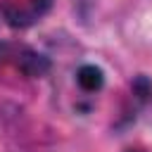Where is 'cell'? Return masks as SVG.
<instances>
[{
  "label": "cell",
  "mask_w": 152,
  "mask_h": 152,
  "mask_svg": "<svg viewBox=\"0 0 152 152\" xmlns=\"http://www.w3.org/2000/svg\"><path fill=\"white\" fill-rule=\"evenodd\" d=\"M0 64H10L24 76H45L50 69V62L21 43H0Z\"/></svg>",
  "instance_id": "cell-1"
},
{
  "label": "cell",
  "mask_w": 152,
  "mask_h": 152,
  "mask_svg": "<svg viewBox=\"0 0 152 152\" xmlns=\"http://www.w3.org/2000/svg\"><path fill=\"white\" fill-rule=\"evenodd\" d=\"M52 0H2V17L10 26L24 28L38 21L48 10Z\"/></svg>",
  "instance_id": "cell-2"
},
{
  "label": "cell",
  "mask_w": 152,
  "mask_h": 152,
  "mask_svg": "<svg viewBox=\"0 0 152 152\" xmlns=\"http://www.w3.org/2000/svg\"><path fill=\"white\" fill-rule=\"evenodd\" d=\"M76 83L81 86V90H86V93H95V90L102 88V83H104V74H102V69L95 66V64H83V66L78 69V74H76Z\"/></svg>",
  "instance_id": "cell-3"
},
{
  "label": "cell",
  "mask_w": 152,
  "mask_h": 152,
  "mask_svg": "<svg viewBox=\"0 0 152 152\" xmlns=\"http://www.w3.org/2000/svg\"><path fill=\"white\" fill-rule=\"evenodd\" d=\"M124 152H142L140 147H128V150H124Z\"/></svg>",
  "instance_id": "cell-4"
}]
</instances>
